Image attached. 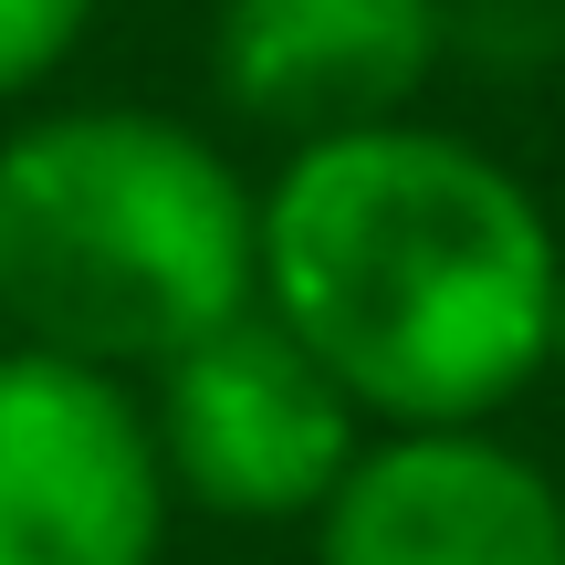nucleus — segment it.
<instances>
[{"mask_svg": "<svg viewBox=\"0 0 565 565\" xmlns=\"http://www.w3.org/2000/svg\"><path fill=\"white\" fill-rule=\"evenodd\" d=\"M263 303V189L179 116L63 105L0 137V324L11 345L158 377Z\"/></svg>", "mask_w": 565, "mask_h": 565, "instance_id": "nucleus-2", "label": "nucleus"}, {"mask_svg": "<svg viewBox=\"0 0 565 565\" xmlns=\"http://www.w3.org/2000/svg\"><path fill=\"white\" fill-rule=\"evenodd\" d=\"M84 21H95V0H0V105L42 95L74 63Z\"/></svg>", "mask_w": 565, "mask_h": 565, "instance_id": "nucleus-7", "label": "nucleus"}, {"mask_svg": "<svg viewBox=\"0 0 565 565\" xmlns=\"http://www.w3.org/2000/svg\"><path fill=\"white\" fill-rule=\"evenodd\" d=\"M565 242L492 147L387 116L263 189V315L377 429H492L555 356Z\"/></svg>", "mask_w": 565, "mask_h": 565, "instance_id": "nucleus-1", "label": "nucleus"}, {"mask_svg": "<svg viewBox=\"0 0 565 565\" xmlns=\"http://www.w3.org/2000/svg\"><path fill=\"white\" fill-rule=\"evenodd\" d=\"M147 429H158L168 492L221 513V524H315L366 450V408L263 303L158 366Z\"/></svg>", "mask_w": 565, "mask_h": 565, "instance_id": "nucleus-3", "label": "nucleus"}, {"mask_svg": "<svg viewBox=\"0 0 565 565\" xmlns=\"http://www.w3.org/2000/svg\"><path fill=\"white\" fill-rule=\"evenodd\" d=\"M450 63V0H221L210 84L231 116L315 147L387 126Z\"/></svg>", "mask_w": 565, "mask_h": 565, "instance_id": "nucleus-6", "label": "nucleus"}, {"mask_svg": "<svg viewBox=\"0 0 565 565\" xmlns=\"http://www.w3.org/2000/svg\"><path fill=\"white\" fill-rule=\"evenodd\" d=\"M315 565H565V492L492 429H377L315 513Z\"/></svg>", "mask_w": 565, "mask_h": 565, "instance_id": "nucleus-5", "label": "nucleus"}, {"mask_svg": "<svg viewBox=\"0 0 565 565\" xmlns=\"http://www.w3.org/2000/svg\"><path fill=\"white\" fill-rule=\"evenodd\" d=\"M168 461L116 366L0 345V565H158Z\"/></svg>", "mask_w": 565, "mask_h": 565, "instance_id": "nucleus-4", "label": "nucleus"}, {"mask_svg": "<svg viewBox=\"0 0 565 565\" xmlns=\"http://www.w3.org/2000/svg\"><path fill=\"white\" fill-rule=\"evenodd\" d=\"M545 366L565 377V273H555V356H545Z\"/></svg>", "mask_w": 565, "mask_h": 565, "instance_id": "nucleus-8", "label": "nucleus"}]
</instances>
